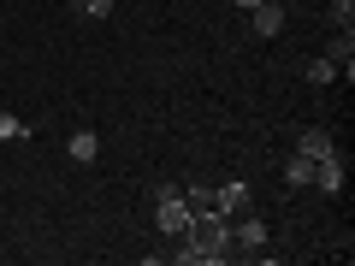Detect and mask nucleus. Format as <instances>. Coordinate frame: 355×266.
Returning <instances> with one entry per match:
<instances>
[{"mask_svg":"<svg viewBox=\"0 0 355 266\" xmlns=\"http://www.w3.org/2000/svg\"><path fill=\"white\" fill-rule=\"evenodd\" d=\"M184 242H190V260H225L231 254V219L225 213H196L190 231H184Z\"/></svg>","mask_w":355,"mask_h":266,"instance_id":"nucleus-1","label":"nucleus"},{"mask_svg":"<svg viewBox=\"0 0 355 266\" xmlns=\"http://www.w3.org/2000/svg\"><path fill=\"white\" fill-rule=\"evenodd\" d=\"M190 202H184V190H172V184H166V190H154V225L166 231V237H184V231H190Z\"/></svg>","mask_w":355,"mask_h":266,"instance_id":"nucleus-2","label":"nucleus"},{"mask_svg":"<svg viewBox=\"0 0 355 266\" xmlns=\"http://www.w3.org/2000/svg\"><path fill=\"white\" fill-rule=\"evenodd\" d=\"M249 30H254V36H279V30H284V0H261V6H249Z\"/></svg>","mask_w":355,"mask_h":266,"instance_id":"nucleus-3","label":"nucleus"},{"mask_svg":"<svg viewBox=\"0 0 355 266\" xmlns=\"http://www.w3.org/2000/svg\"><path fill=\"white\" fill-rule=\"evenodd\" d=\"M231 242H237V249H261V242H266V219L237 213V219H231Z\"/></svg>","mask_w":355,"mask_h":266,"instance_id":"nucleus-4","label":"nucleus"},{"mask_svg":"<svg viewBox=\"0 0 355 266\" xmlns=\"http://www.w3.org/2000/svg\"><path fill=\"white\" fill-rule=\"evenodd\" d=\"M219 213L225 219H237V213H249V184H219Z\"/></svg>","mask_w":355,"mask_h":266,"instance_id":"nucleus-5","label":"nucleus"},{"mask_svg":"<svg viewBox=\"0 0 355 266\" xmlns=\"http://www.w3.org/2000/svg\"><path fill=\"white\" fill-rule=\"evenodd\" d=\"M296 154H308V160H326V154H338L331 148V130H302V136H296Z\"/></svg>","mask_w":355,"mask_h":266,"instance_id":"nucleus-6","label":"nucleus"},{"mask_svg":"<svg viewBox=\"0 0 355 266\" xmlns=\"http://www.w3.org/2000/svg\"><path fill=\"white\" fill-rule=\"evenodd\" d=\"M314 184H320L326 195H338V190H343V160H338V154H326V160H314Z\"/></svg>","mask_w":355,"mask_h":266,"instance_id":"nucleus-7","label":"nucleus"},{"mask_svg":"<svg viewBox=\"0 0 355 266\" xmlns=\"http://www.w3.org/2000/svg\"><path fill=\"white\" fill-rule=\"evenodd\" d=\"M326 60L338 65L343 77H355V42H349V30H338V42H331V48H326Z\"/></svg>","mask_w":355,"mask_h":266,"instance_id":"nucleus-8","label":"nucleus"},{"mask_svg":"<svg viewBox=\"0 0 355 266\" xmlns=\"http://www.w3.org/2000/svg\"><path fill=\"white\" fill-rule=\"evenodd\" d=\"M284 184H291V190L314 184V160H308V154H291V160H284Z\"/></svg>","mask_w":355,"mask_h":266,"instance_id":"nucleus-9","label":"nucleus"},{"mask_svg":"<svg viewBox=\"0 0 355 266\" xmlns=\"http://www.w3.org/2000/svg\"><path fill=\"white\" fill-rule=\"evenodd\" d=\"M65 154H71L77 166H89V160H95V154H101V142H95V130H77V136L65 142Z\"/></svg>","mask_w":355,"mask_h":266,"instance_id":"nucleus-10","label":"nucleus"},{"mask_svg":"<svg viewBox=\"0 0 355 266\" xmlns=\"http://www.w3.org/2000/svg\"><path fill=\"white\" fill-rule=\"evenodd\" d=\"M184 202H190V213H219V195L207 190V184H190V190H184Z\"/></svg>","mask_w":355,"mask_h":266,"instance_id":"nucleus-11","label":"nucleus"},{"mask_svg":"<svg viewBox=\"0 0 355 266\" xmlns=\"http://www.w3.org/2000/svg\"><path fill=\"white\" fill-rule=\"evenodd\" d=\"M302 77H308V83H314V89H326L331 77H338V65H331L326 53H320V60H308V65H302Z\"/></svg>","mask_w":355,"mask_h":266,"instance_id":"nucleus-12","label":"nucleus"},{"mask_svg":"<svg viewBox=\"0 0 355 266\" xmlns=\"http://www.w3.org/2000/svg\"><path fill=\"white\" fill-rule=\"evenodd\" d=\"M24 136H30L24 118H18V113H0V142H24Z\"/></svg>","mask_w":355,"mask_h":266,"instance_id":"nucleus-13","label":"nucleus"},{"mask_svg":"<svg viewBox=\"0 0 355 266\" xmlns=\"http://www.w3.org/2000/svg\"><path fill=\"white\" fill-rule=\"evenodd\" d=\"M326 12H331V24H338V30H349L355 24V0H331Z\"/></svg>","mask_w":355,"mask_h":266,"instance_id":"nucleus-14","label":"nucleus"},{"mask_svg":"<svg viewBox=\"0 0 355 266\" xmlns=\"http://www.w3.org/2000/svg\"><path fill=\"white\" fill-rule=\"evenodd\" d=\"M107 12H113V0H83V12H77V18H107Z\"/></svg>","mask_w":355,"mask_h":266,"instance_id":"nucleus-15","label":"nucleus"},{"mask_svg":"<svg viewBox=\"0 0 355 266\" xmlns=\"http://www.w3.org/2000/svg\"><path fill=\"white\" fill-rule=\"evenodd\" d=\"M65 6H71V12H83V0H65Z\"/></svg>","mask_w":355,"mask_h":266,"instance_id":"nucleus-16","label":"nucleus"},{"mask_svg":"<svg viewBox=\"0 0 355 266\" xmlns=\"http://www.w3.org/2000/svg\"><path fill=\"white\" fill-rule=\"evenodd\" d=\"M237 6H243V12H249V6H261V0H237Z\"/></svg>","mask_w":355,"mask_h":266,"instance_id":"nucleus-17","label":"nucleus"}]
</instances>
